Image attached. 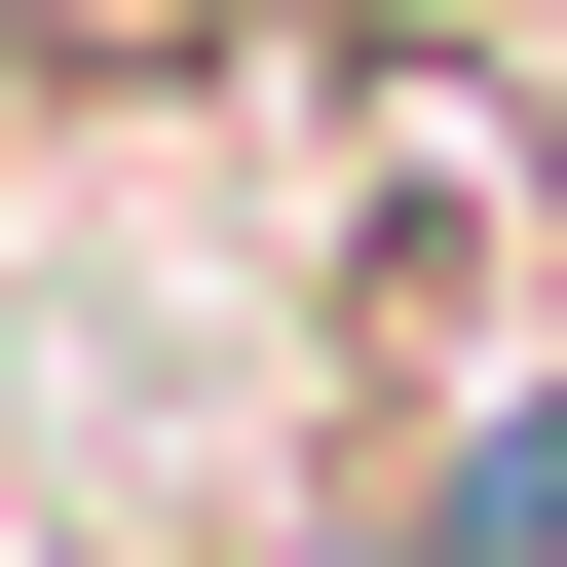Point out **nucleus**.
<instances>
[{"instance_id": "f257e3e1", "label": "nucleus", "mask_w": 567, "mask_h": 567, "mask_svg": "<svg viewBox=\"0 0 567 567\" xmlns=\"http://www.w3.org/2000/svg\"><path fill=\"white\" fill-rule=\"evenodd\" d=\"M341 567H567V303H529L492 379H416V416H379V492H341Z\"/></svg>"}]
</instances>
